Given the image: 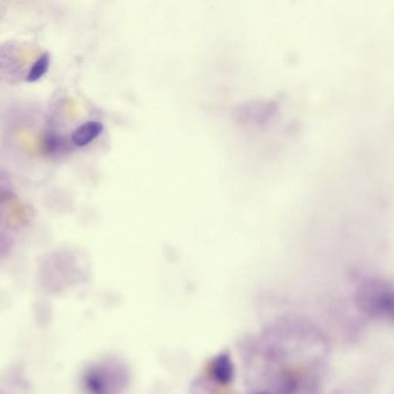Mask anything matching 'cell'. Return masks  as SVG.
Instances as JSON below:
<instances>
[{"label":"cell","instance_id":"4","mask_svg":"<svg viewBox=\"0 0 394 394\" xmlns=\"http://www.w3.org/2000/svg\"><path fill=\"white\" fill-rule=\"evenodd\" d=\"M50 66V55L49 53H44L42 56L39 57V59L36 60L32 68L29 71L27 77H26V82H36L39 80L44 74L48 72Z\"/></svg>","mask_w":394,"mask_h":394},{"label":"cell","instance_id":"3","mask_svg":"<svg viewBox=\"0 0 394 394\" xmlns=\"http://www.w3.org/2000/svg\"><path fill=\"white\" fill-rule=\"evenodd\" d=\"M86 388L91 394H106V382L102 373L97 370H91L84 377Z\"/></svg>","mask_w":394,"mask_h":394},{"label":"cell","instance_id":"5","mask_svg":"<svg viewBox=\"0 0 394 394\" xmlns=\"http://www.w3.org/2000/svg\"><path fill=\"white\" fill-rule=\"evenodd\" d=\"M261 394H266V393H261Z\"/></svg>","mask_w":394,"mask_h":394},{"label":"cell","instance_id":"2","mask_svg":"<svg viewBox=\"0 0 394 394\" xmlns=\"http://www.w3.org/2000/svg\"><path fill=\"white\" fill-rule=\"evenodd\" d=\"M212 371L218 383L228 384L232 382L235 370L228 354H220L215 357L212 363Z\"/></svg>","mask_w":394,"mask_h":394},{"label":"cell","instance_id":"1","mask_svg":"<svg viewBox=\"0 0 394 394\" xmlns=\"http://www.w3.org/2000/svg\"><path fill=\"white\" fill-rule=\"evenodd\" d=\"M103 125L99 122H87L77 127L72 134V141L77 147H84L95 140L102 133Z\"/></svg>","mask_w":394,"mask_h":394}]
</instances>
